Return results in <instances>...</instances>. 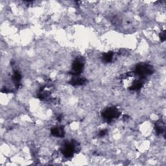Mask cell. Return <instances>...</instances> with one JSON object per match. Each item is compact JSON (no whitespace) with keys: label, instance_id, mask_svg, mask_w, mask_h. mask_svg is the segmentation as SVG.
<instances>
[{"label":"cell","instance_id":"obj_3","mask_svg":"<svg viewBox=\"0 0 166 166\" xmlns=\"http://www.w3.org/2000/svg\"><path fill=\"white\" fill-rule=\"evenodd\" d=\"M75 142H66L62 147V153L67 158L72 157L77 149V145Z\"/></svg>","mask_w":166,"mask_h":166},{"label":"cell","instance_id":"obj_5","mask_svg":"<svg viewBox=\"0 0 166 166\" xmlns=\"http://www.w3.org/2000/svg\"><path fill=\"white\" fill-rule=\"evenodd\" d=\"M51 134L57 138H62L64 136V129L62 127H55L51 130Z\"/></svg>","mask_w":166,"mask_h":166},{"label":"cell","instance_id":"obj_6","mask_svg":"<svg viewBox=\"0 0 166 166\" xmlns=\"http://www.w3.org/2000/svg\"><path fill=\"white\" fill-rule=\"evenodd\" d=\"M86 79L79 77V76H74V77L71 79L70 83L73 86H81L86 83Z\"/></svg>","mask_w":166,"mask_h":166},{"label":"cell","instance_id":"obj_9","mask_svg":"<svg viewBox=\"0 0 166 166\" xmlns=\"http://www.w3.org/2000/svg\"><path fill=\"white\" fill-rule=\"evenodd\" d=\"M165 131L164 125L162 124H158L156 125V132L158 134H162Z\"/></svg>","mask_w":166,"mask_h":166},{"label":"cell","instance_id":"obj_10","mask_svg":"<svg viewBox=\"0 0 166 166\" xmlns=\"http://www.w3.org/2000/svg\"><path fill=\"white\" fill-rule=\"evenodd\" d=\"M106 133H107V131H106V129H103V130H102V131H101L99 132V133L98 136H99V137H100V138L104 137V136L106 135Z\"/></svg>","mask_w":166,"mask_h":166},{"label":"cell","instance_id":"obj_7","mask_svg":"<svg viewBox=\"0 0 166 166\" xmlns=\"http://www.w3.org/2000/svg\"><path fill=\"white\" fill-rule=\"evenodd\" d=\"M12 80L13 82H14L16 84V86L18 87V86H20V80H21V73L19 72L18 71H15L14 74H13L12 75Z\"/></svg>","mask_w":166,"mask_h":166},{"label":"cell","instance_id":"obj_1","mask_svg":"<svg viewBox=\"0 0 166 166\" xmlns=\"http://www.w3.org/2000/svg\"><path fill=\"white\" fill-rule=\"evenodd\" d=\"M153 73V68L151 65L142 64L136 66L134 73L138 76L140 79H143Z\"/></svg>","mask_w":166,"mask_h":166},{"label":"cell","instance_id":"obj_4","mask_svg":"<svg viewBox=\"0 0 166 166\" xmlns=\"http://www.w3.org/2000/svg\"><path fill=\"white\" fill-rule=\"evenodd\" d=\"M84 68V60L81 58L75 59L72 66V74L73 76H79L83 72Z\"/></svg>","mask_w":166,"mask_h":166},{"label":"cell","instance_id":"obj_8","mask_svg":"<svg viewBox=\"0 0 166 166\" xmlns=\"http://www.w3.org/2000/svg\"><path fill=\"white\" fill-rule=\"evenodd\" d=\"M114 54L113 52L109 51L106 53H105L103 57V60L106 63H109V62H111L114 59Z\"/></svg>","mask_w":166,"mask_h":166},{"label":"cell","instance_id":"obj_2","mask_svg":"<svg viewBox=\"0 0 166 166\" xmlns=\"http://www.w3.org/2000/svg\"><path fill=\"white\" fill-rule=\"evenodd\" d=\"M120 112L116 107H109L105 109L102 112V117L108 123L112 122L114 119L119 118Z\"/></svg>","mask_w":166,"mask_h":166},{"label":"cell","instance_id":"obj_11","mask_svg":"<svg viewBox=\"0 0 166 166\" xmlns=\"http://www.w3.org/2000/svg\"><path fill=\"white\" fill-rule=\"evenodd\" d=\"M160 39L161 41H165V31H163L162 32H161L160 34Z\"/></svg>","mask_w":166,"mask_h":166}]
</instances>
